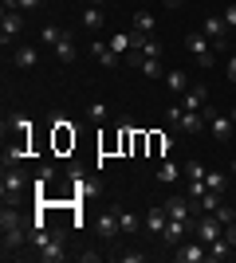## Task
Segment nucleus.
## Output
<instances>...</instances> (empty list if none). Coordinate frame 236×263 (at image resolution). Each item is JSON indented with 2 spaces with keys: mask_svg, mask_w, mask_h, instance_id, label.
Here are the masks:
<instances>
[{
  "mask_svg": "<svg viewBox=\"0 0 236 263\" xmlns=\"http://www.w3.org/2000/svg\"><path fill=\"white\" fill-rule=\"evenodd\" d=\"M90 4H99V8H102V0H90Z\"/></svg>",
  "mask_w": 236,
  "mask_h": 263,
  "instance_id": "38",
  "label": "nucleus"
},
{
  "mask_svg": "<svg viewBox=\"0 0 236 263\" xmlns=\"http://www.w3.org/2000/svg\"><path fill=\"white\" fill-rule=\"evenodd\" d=\"M106 44H111L118 55H122V51H130V32H114L111 40H106Z\"/></svg>",
  "mask_w": 236,
  "mask_h": 263,
  "instance_id": "25",
  "label": "nucleus"
},
{
  "mask_svg": "<svg viewBox=\"0 0 236 263\" xmlns=\"http://www.w3.org/2000/svg\"><path fill=\"white\" fill-rule=\"evenodd\" d=\"M4 4H12V8H20V12H28V8H40V0H4Z\"/></svg>",
  "mask_w": 236,
  "mask_h": 263,
  "instance_id": "32",
  "label": "nucleus"
},
{
  "mask_svg": "<svg viewBox=\"0 0 236 263\" xmlns=\"http://www.w3.org/2000/svg\"><path fill=\"white\" fill-rule=\"evenodd\" d=\"M173 259H177V263H205V259H209V243H201V240L181 243L177 252H173Z\"/></svg>",
  "mask_w": 236,
  "mask_h": 263,
  "instance_id": "6",
  "label": "nucleus"
},
{
  "mask_svg": "<svg viewBox=\"0 0 236 263\" xmlns=\"http://www.w3.org/2000/svg\"><path fill=\"white\" fill-rule=\"evenodd\" d=\"M221 16H225V24H228V32H236V0H232V4H228L225 12H221Z\"/></svg>",
  "mask_w": 236,
  "mask_h": 263,
  "instance_id": "31",
  "label": "nucleus"
},
{
  "mask_svg": "<svg viewBox=\"0 0 236 263\" xmlns=\"http://www.w3.org/2000/svg\"><path fill=\"white\" fill-rule=\"evenodd\" d=\"M228 118H232V126H236V110H232V114H228Z\"/></svg>",
  "mask_w": 236,
  "mask_h": 263,
  "instance_id": "37",
  "label": "nucleus"
},
{
  "mask_svg": "<svg viewBox=\"0 0 236 263\" xmlns=\"http://www.w3.org/2000/svg\"><path fill=\"white\" fill-rule=\"evenodd\" d=\"M205 173H209V169H205L201 161H185V177H189V181H205Z\"/></svg>",
  "mask_w": 236,
  "mask_h": 263,
  "instance_id": "27",
  "label": "nucleus"
},
{
  "mask_svg": "<svg viewBox=\"0 0 236 263\" xmlns=\"http://www.w3.org/2000/svg\"><path fill=\"white\" fill-rule=\"evenodd\" d=\"M35 59H40V47H32V44H20V47H16V55H12V63L20 67V71L35 67Z\"/></svg>",
  "mask_w": 236,
  "mask_h": 263,
  "instance_id": "12",
  "label": "nucleus"
},
{
  "mask_svg": "<svg viewBox=\"0 0 236 263\" xmlns=\"http://www.w3.org/2000/svg\"><path fill=\"white\" fill-rule=\"evenodd\" d=\"M166 224H169V212H166V209H150V212H146V232L161 236V232H166Z\"/></svg>",
  "mask_w": 236,
  "mask_h": 263,
  "instance_id": "17",
  "label": "nucleus"
},
{
  "mask_svg": "<svg viewBox=\"0 0 236 263\" xmlns=\"http://www.w3.org/2000/svg\"><path fill=\"white\" fill-rule=\"evenodd\" d=\"M225 181H228V177L221 173V169H209V173H205V185L216 189V193H225Z\"/></svg>",
  "mask_w": 236,
  "mask_h": 263,
  "instance_id": "24",
  "label": "nucleus"
},
{
  "mask_svg": "<svg viewBox=\"0 0 236 263\" xmlns=\"http://www.w3.org/2000/svg\"><path fill=\"white\" fill-rule=\"evenodd\" d=\"M225 240L236 248V220H232V224H225Z\"/></svg>",
  "mask_w": 236,
  "mask_h": 263,
  "instance_id": "35",
  "label": "nucleus"
},
{
  "mask_svg": "<svg viewBox=\"0 0 236 263\" xmlns=\"http://www.w3.org/2000/svg\"><path fill=\"white\" fill-rule=\"evenodd\" d=\"M205 118H209V134H213L221 145H228V138H232V118H225V114H216L213 106H205Z\"/></svg>",
  "mask_w": 236,
  "mask_h": 263,
  "instance_id": "5",
  "label": "nucleus"
},
{
  "mask_svg": "<svg viewBox=\"0 0 236 263\" xmlns=\"http://www.w3.org/2000/svg\"><path fill=\"white\" fill-rule=\"evenodd\" d=\"M213 216L221 220V224H232V220H236V204H221V209H216Z\"/></svg>",
  "mask_w": 236,
  "mask_h": 263,
  "instance_id": "29",
  "label": "nucleus"
},
{
  "mask_svg": "<svg viewBox=\"0 0 236 263\" xmlns=\"http://www.w3.org/2000/svg\"><path fill=\"white\" fill-rule=\"evenodd\" d=\"M181 106H185V110H205V106H209V87H201V83L189 87L185 95H181Z\"/></svg>",
  "mask_w": 236,
  "mask_h": 263,
  "instance_id": "10",
  "label": "nucleus"
},
{
  "mask_svg": "<svg viewBox=\"0 0 236 263\" xmlns=\"http://www.w3.org/2000/svg\"><path fill=\"white\" fill-rule=\"evenodd\" d=\"M228 83H236V47H232V55H228Z\"/></svg>",
  "mask_w": 236,
  "mask_h": 263,
  "instance_id": "34",
  "label": "nucleus"
},
{
  "mask_svg": "<svg viewBox=\"0 0 236 263\" xmlns=\"http://www.w3.org/2000/svg\"><path fill=\"white\" fill-rule=\"evenodd\" d=\"M232 252H236V248H232V243L225 240V232H221V236H216V240L209 243V259H228Z\"/></svg>",
  "mask_w": 236,
  "mask_h": 263,
  "instance_id": "20",
  "label": "nucleus"
},
{
  "mask_svg": "<svg viewBox=\"0 0 236 263\" xmlns=\"http://www.w3.org/2000/svg\"><path fill=\"white\" fill-rule=\"evenodd\" d=\"M146 259V252H122V263H142Z\"/></svg>",
  "mask_w": 236,
  "mask_h": 263,
  "instance_id": "33",
  "label": "nucleus"
},
{
  "mask_svg": "<svg viewBox=\"0 0 236 263\" xmlns=\"http://www.w3.org/2000/svg\"><path fill=\"white\" fill-rule=\"evenodd\" d=\"M166 87L173 90V95H185V90H189V79H185V71H166Z\"/></svg>",
  "mask_w": 236,
  "mask_h": 263,
  "instance_id": "22",
  "label": "nucleus"
},
{
  "mask_svg": "<svg viewBox=\"0 0 236 263\" xmlns=\"http://www.w3.org/2000/svg\"><path fill=\"white\" fill-rule=\"evenodd\" d=\"M177 130H181V134H201V130H209L205 110H185V114H181V122H177Z\"/></svg>",
  "mask_w": 236,
  "mask_h": 263,
  "instance_id": "8",
  "label": "nucleus"
},
{
  "mask_svg": "<svg viewBox=\"0 0 236 263\" xmlns=\"http://www.w3.org/2000/svg\"><path fill=\"white\" fill-rule=\"evenodd\" d=\"M24 189H28V181H24V173L16 169V165L4 169V177H0V197H4V204H20Z\"/></svg>",
  "mask_w": 236,
  "mask_h": 263,
  "instance_id": "3",
  "label": "nucleus"
},
{
  "mask_svg": "<svg viewBox=\"0 0 236 263\" xmlns=\"http://www.w3.org/2000/svg\"><path fill=\"white\" fill-rule=\"evenodd\" d=\"M106 114H111V110H106V102H90V106H87V118H90V122H106Z\"/></svg>",
  "mask_w": 236,
  "mask_h": 263,
  "instance_id": "26",
  "label": "nucleus"
},
{
  "mask_svg": "<svg viewBox=\"0 0 236 263\" xmlns=\"http://www.w3.org/2000/svg\"><path fill=\"white\" fill-rule=\"evenodd\" d=\"M181 173H185V165H177V161H161V169H157V181H161V185H177Z\"/></svg>",
  "mask_w": 236,
  "mask_h": 263,
  "instance_id": "16",
  "label": "nucleus"
},
{
  "mask_svg": "<svg viewBox=\"0 0 236 263\" xmlns=\"http://www.w3.org/2000/svg\"><path fill=\"white\" fill-rule=\"evenodd\" d=\"M201 32L213 40V44H221V40H228V24H225V16H205V24H201Z\"/></svg>",
  "mask_w": 236,
  "mask_h": 263,
  "instance_id": "11",
  "label": "nucleus"
},
{
  "mask_svg": "<svg viewBox=\"0 0 236 263\" xmlns=\"http://www.w3.org/2000/svg\"><path fill=\"white\" fill-rule=\"evenodd\" d=\"M185 47H189V51L197 55V63H201V67H213V63H216L213 40H209L205 32H189V35H185Z\"/></svg>",
  "mask_w": 236,
  "mask_h": 263,
  "instance_id": "4",
  "label": "nucleus"
},
{
  "mask_svg": "<svg viewBox=\"0 0 236 263\" xmlns=\"http://www.w3.org/2000/svg\"><path fill=\"white\" fill-rule=\"evenodd\" d=\"M118 212V228L126 232V236H134L138 228H146V216H134V212H126V209H114Z\"/></svg>",
  "mask_w": 236,
  "mask_h": 263,
  "instance_id": "14",
  "label": "nucleus"
},
{
  "mask_svg": "<svg viewBox=\"0 0 236 263\" xmlns=\"http://www.w3.org/2000/svg\"><path fill=\"white\" fill-rule=\"evenodd\" d=\"M189 232H193V224H185V220H169L166 232H161V240H166V248H181Z\"/></svg>",
  "mask_w": 236,
  "mask_h": 263,
  "instance_id": "7",
  "label": "nucleus"
},
{
  "mask_svg": "<svg viewBox=\"0 0 236 263\" xmlns=\"http://www.w3.org/2000/svg\"><path fill=\"white\" fill-rule=\"evenodd\" d=\"M221 204H225V193H216V189H209V193L201 197V204H197V209H201V216H213V212L221 209Z\"/></svg>",
  "mask_w": 236,
  "mask_h": 263,
  "instance_id": "19",
  "label": "nucleus"
},
{
  "mask_svg": "<svg viewBox=\"0 0 236 263\" xmlns=\"http://www.w3.org/2000/svg\"><path fill=\"white\" fill-rule=\"evenodd\" d=\"M56 55H59V63H75V44H71L67 32H63V40L56 44Z\"/></svg>",
  "mask_w": 236,
  "mask_h": 263,
  "instance_id": "23",
  "label": "nucleus"
},
{
  "mask_svg": "<svg viewBox=\"0 0 236 263\" xmlns=\"http://www.w3.org/2000/svg\"><path fill=\"white\" fill-rule=\"evenodd\" d=\"M24 12L20 8H12V4H4V12H0V44L8 47V44H16V40H20L24 35Z\"/></svg>",
  "mask_w": 236,
  "mask_h": 263,
  "instance_id": "2",
  "label": "nucleus"
},
{
  "mask_svg": "<svg viewBox=\"0 0 236 263\" xmlns=\"http://www.w3.org/2000/svg\"><path fill=\"white\" fill-rule=\"evenodd\" d=\"M193 232H197V240H201V243H213L216 236L225 232V224H221L216 216H205V220H197V224H193Z\"/></svg>",
  "mask_w": 236,
  "mask_h": 263,
  "instance_id": "9",
  "label": "nucleus"
},
{
  "mask_svg": "<svg viewBox=\"0 0 236 263\" xmlns=\"http://www.w3.org/2000/svg\"><path fill=\"white\" fill-rule=\"evenodd\" d=\"M154 28H157V16H154V12H134V32L154 35Z\"/></svg>",
  "mask_w": 236,
  "mask_h": 263,
  "instance_id": "21",
  "label": "nucleus"
},
{
  "mask_svg": "<svg viewBox=\"0 0 236 263\" xmlns=\"http://www.w3.org/2000/svg\"><path fill=\"white\" fill-rule=\"evenodd\" d=\"M118 232H122V228H118V212H102V216H99V236L111 243Z\"/></svg>",
  "mask_w": 236,
  "mask_h": 263,
  "instance_id": "15",
  "label": "nucleus"
},
{
  "mask_svg": "<svg viewBox=\"0 0 236 263\" xmlns=\"http://www.w3.org/2000/svg\"><path fill=\"white\" fill-rule=\"evenodd\" d=\"M185 193H189V197L197 200V204H201V197L209 193V185H205V181H189V189H185Z\"/></svg>",
  "mask_w": 236,
  "mask_h": 263,
  "instance_id": "30",
  "label": "nucleus"
},
{
  "mask_svg": "<svg viewBox=\"0 0 236 263\" xmlns=\"http://www.w3.org/2000/svg\"><path fill=\"white\" fill-rule=\"evenodd\" d=\"M177 4H181V0H166V8H177Z\"/></svg>",
  "mask_w": 236,
  "mask_h": 263,
  "instance_id": "36",
  "label": "nucleus"
},
{
  "mask_svg": "<svg viewBox=\"0 0 236 263\" xmlns=\"http://www.w3.org/2000/svg\"><path fill=\"white\" fill-rule=\"evenodd\" d=\"M40 40H44V44H59V40H63V28H56V24H47L44 32H40Z\"/></svg>",
  "mask_w": 236,
  "mask_h": 263,
  "instance_id": "28",
  "label": "nucleus"
},
{
  "mask_svg": "<svg viewBox=\"0 0 236 263\" xmlns=\"http://www.w3.org/2000/svg\"><path fill=\"white\" fill-rule=\"evenodd\" d=\"M102 24H106V12H102L99 4H90V8L83 12V28H87V32H99Z\"/></svg>",
  "mask_w": 236,
  "mask_h": 263,
  "instance_id": "18",
  "label": "nucleus"
},
{
  "mask_svg": "<svg viewBox=\"0 0 236 263\" xmlns=\"http://www.w3.org/2000/svg\"><path fill=\"white\" fill-rule=\"evenodd\" d=\"M24 240H32L28 220L16 212V204H4V212H0V248H4V255H16Z\"/></svg>",
  "mask_w": 236,
  "mask_h": 263,
  "instance_id": "1",
  "label": "nucleus"
},
{
  "mask_svg": "<svg viewBox=\"0 0 236 263\" xmlns=\"http://www.w3.org/2000/svg\"><path fill=\"white\" fill-rule=\"evenodd\" d=\"M90 55H95L102 67H118V51H114L111 44H102V40H95V44H90Z\"/></svg>",
  "mask_w": 236,
  "mask_h": 263,
  "instance_id": "13",
  "label": "nucleus"
}]
</instances>
